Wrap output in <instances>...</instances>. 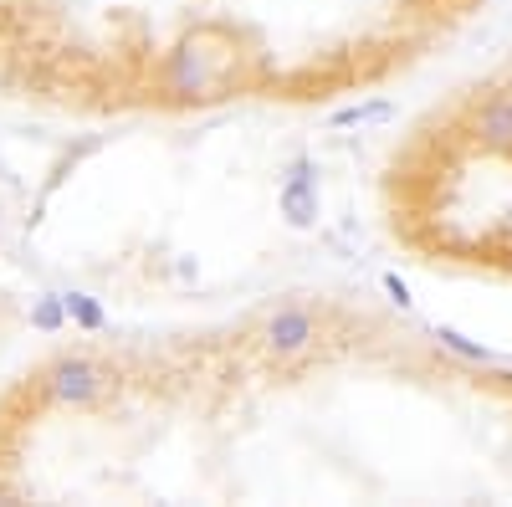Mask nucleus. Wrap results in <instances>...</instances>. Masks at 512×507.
Returning <instances> with one entry per match:
<instances>
[{"label":"nucleus","instance_id":"obj_1","mask_svg":"<svg viewBox=\"0 0 512 507\" xmlns=\"http://www.w3.org/2000/svg\"><path fill=\"white\" fill-rule=\"evenodd\" d=\"M482 180L512 185V57L436 108L390 164V185ZM405 246L425 262L512 282V205H477L400 226Z\"/></svg>","mask_w":512,"mask_h":507},{"label":"nucleus","instance_id":"obj_2","mask_svg":"<svg viewBox=\"0 0 512 507\" xmlns=\"http://www.w3.org/2000/svg\"><path fill=\"white\" fill-rule=\"evenodd\" d=\"M67 303V318L82 328V333H98L103 328V308L93 303V298H82V292H72V298H62Z\"/></svg>","mask_w":512,"mask_h":507}]
</instances>
